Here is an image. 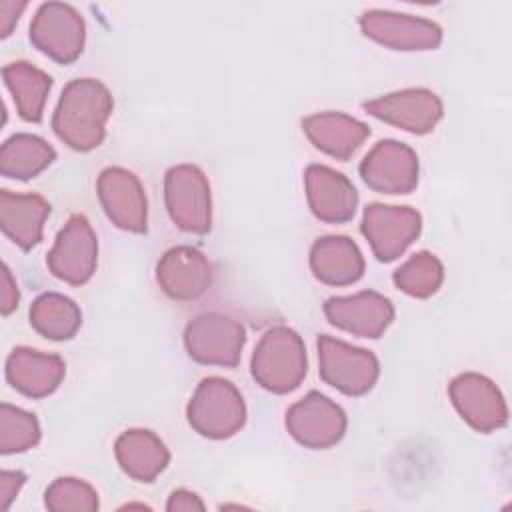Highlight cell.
Instances as JSON below:
<instances>
[{"instance_id": "1", "label": "cell", "mask_w": 512, "mask_h": 512, "mask_svg": "<svg viewBox=\"0 0 512 512\" xmlns=\"http://www.w3.org/2000/svg\"><path fill=\"white\" fill-rule=\"evenodd\" d=\"M112 94L96 78H76L60 94L52 116L56 136L78 152L94 150L106 136V122L112 114Z\"/></svg>"}, {"instance_id": "2", "label": "cell", "mask_w": 512, "mask_h": 512, "mask_svg": "<svg viewBox=\"0 0 512 512\" xmlns=\"http://www.w3.org/2000/svg\"><path fill=\"white\" fill-rule=\"evenodd\" d=\"M252 376L268 392L288 394L306 376L308 360L302 338L286 326L264 332L252 354Z\"/></svg>"}, {"instance_id": "3", "label": "cell", "mask_w": 512, "mask_h": 512, "mask_svg": "<svg viewBox=\"0 0 512 512\" xmlns=\"http://www.w3.org/2000/svg\"><path fill=\"white\" fill-rule=\"evenodd\" d=\"M186 418L204 438H230L246 422L244 398L232 382L218 376L204 378L186 406Z\"/></svg>"}, {"instance_id": "4", "label": "cell", "mask_w": 512, "mask_h": 512, "mask_svg": "<svg viewBox=\"0 0 512 512\" xmlns=\"http://www.w3.org/2000/svg\"><path fill=\"white\" fill-rule=\"evenodd\" d=\"M164 198L172 222L190 234H206L212 226L210 184L194 164H178L166 172Z\"/></svg>"}, {"instance_id": "5", "label": "cell", "mask_w": 512, "mask_h": 512, "mask_svg": "<svg viewBox=\"0 0 512 512\" xmlns=\"http://www.w3.org/2000/svg\"><path fill=\"white\" fill-rule=\"evenodd\" d=\"M320 378L346 396H362L378 380L380 366L370 350L352 346L332 336L318 338Z\"/></svg>"}, {"instance_id": "6", "label": "cell", "mask_w": 512, "mask_h": 512, "mask_svg": "<svg viewBox=\"0 0 512 512\" xmlns=\"http://www.w3.org/2000/svg\"><path fill=\"white\" fill-rule=\"evenodd\" d=\"M244 342V326L218 312L196 316L184 330L186 352L198 364L232 368L240 362Z\"/></svg>"}, {"instance_id": "7", "label": "cell", "mask_w": 512, "mask_h": 512, "mask_svg": "<svg viewBox=\"0 0 512 512\" xmlns=\"http://www.w3.org/2000/svg\"><path fill=\"white\" fill-rule=\"evenodd\" d=\"M86 26L78 10L64 2H46L30 24V42L58 64L74 62L84 48Z\"/></svg>"}, {"instance_id": "8", "label": "cell", "mask_w": 512, "mask_h": 512, "mask_svg": "<svg viewBox=\"0 0 512 512\" xmlns=\"http://www.w3.org/2000/svg\"><path fill=\"white\" fill-rule=\"evenodd\" d=\"M48 270L72 286L86 284L96 272L98 238L82 214H72L58 232L54 246L46 256Z\"/></svg>"}, {"instance_id": "9", "label": "cell", "mask_w": 512, "mask_h": 512, "mask_svg": "<svg viewBox=\"0 0 512 512\" xmlns=\"http://www.w3.org/2000/svg\"><path fill=\"white\" fill-rule=\"evenodd\" d=\"M360 230L380 262L396 260L420 236L422 216L410 206L370 204Z\"/></svg>"}, {"instance_id": "10", "label": "cell", "mask_w": 512, "mask_h": 512, "mask_svg": "<svg viewBox=\"0 0 512 512\" xmlns=\"http://www.w3.org/2000/svg\"><path fill=\"white\" fill-rule=\"evenodd\" d=\"M290 436L314 450H324L340 442L346 432V414L328 396L312 390L286 412Z\"/></svg>"}, {"instance_id": "11", "label": "cell", "mask_w": 512, "mask_h": 512, "mask_svg": "<svg viewBox=\"0 0 512 512\" xmlns=\"http://www.w3.org/2000/svg\"><path fill=\"white\" fill-rule=\"evenodd\" d=\"M418 156L396 140H380L360 162V176L380 194H408L418 186Z\"/></svg>"}, {"instance_id": "12", "label": "cell", "mask_w": 512, "mask_h": 512, "mask_svg": "<svg viewBox=\"0 0 512 512\" xmlns=\"http://www.w3.org/2000/svg\"><path fill=\"white\" fill-rule=\"evenodd\" d=\"M362 32L392 50H434L442 42V28L426 18L390 10H368L360 16Z\"/></svg>"}, {"instance_id": "13", "label": "cell", "mask_w": 512, "mask_h": 512, "mask_svg": "<svg viewBox=\"0 0 512 512\" xmlns=\"http://www.w3.org/2000/svg\"><path fill=\"white\" fill-rule=\"evenodd\" d=\"M98 198L112 224L120 230L142 234L148 224V202L134 172L110 166L98 176Z\"/></svg>"}, {"instance_id": "14", "label": "cell", "mask_w": 512, "mask_h": 512, "mask_svg": "<svg viewBox=\"0 0 512 512\" xmlns=\"http://www.w3.org/2000/svg\"><path fill=\"white\" fill-rule=\"evenodd\" d=\"M364 110L410 134H428L440 122L444 108L440 98L426 88H406L364 102Z\"/></svg>"}, {"instance_id": "15", "label": "cell", "mask_w": 512, "mask_h": 512, "mask_svg": "<svg viewBox=\"0 0 512 512\" xmlns=\"http://www.w3.org/2000/svg\"><path fill=\"white\" fill-rule=\"evenodd\" d=\"M450 400L458 414L478 432H494L508 422V406L492 380L464 372L450 382Z\"/></svg>"}, {"instance_id": "16", "label": "cell", "mask_w": 512, "mask_h": 512, "mask_svg": "<svg viewBox=\"0 0 512 512\" xmlns=\"http://www.w3.org/2000/svg\"><path fill=\"white\" fill-rule=\"evenodd\" d=\"M324 314L332 326L344 332L360 338H380L394 320V306L386 296L364 290L352 296L328 298Z\"/></svg>"}, {"instance_id": "17", "label": "cell", "mask_w": 512, "mask_h": 512, "mask_svg": "<svg viewBox=\"0 0 512 512\" xmlns=\"http://www.w3.org/2000/svg\"><path fill=\"white\" fill-rule=\"evenodd\" d=\"M156 280L166 296L180 302L196 300L212 284V264L192 246H174L160 258Z\"/></svg>"}, {"instance_id": "18", "label": "cell", "mask_w": 512, "mask_h": 512, "mask_svg": "<svg viewBox=\"0 0 512 512\" xmlns=\"http://www.w3.org/2000/svg\"><path fill=\"white\" fill-rule=\"evenodd\" d=\"M306 198L312 214L328 224L348 222L358 206V192L352 182L322 164H312L304 174Z\"/></svg>"}, {"instance_id": "19", "label": "cell", "mask_w": 512, "mask_h": 512, "mask_svg": "<svg viewBox=\"0 0 512 512\" xmlns=\"http://www.w3.org/2000/svg\"><path fill=\"white\" fill-rule=\"evenodd\" d=\"M66 364L58 354L18 346L6 360L8 384L28 398L50 396L64 380Z\"/></svg>"}, {"instance_id": "20", "label": "cell", "mask_w": 512, "mask_h": 512, "mask_svg": "<svg viewBox=\"0 0 512 512\" xmlns=\"http://www.w3.org/2000/svg\"><path fill=\"white\" fill-rule=\"evenodd\" d=\"M308 140L336 160H348L370 136V128L342 112H320L302 120Z\"/></svg>"}, {"instance_id": "21", "label": "cell", "mask_w": 512, "mask_h": 512, "mask_svg": "<svg viewBox=\"0 0 512 512\" xmlns=\"http://www.w3.org/2000/svg\"><path fill=\"white\" fill-rule=\"evenodd\" d=\"M50 216V204L38 194L0 192L2 232L22 250L34 248L42 240L44 222Z\"/></svg>"}, {"instance_id": "22", "label": "cell", "mask_w": 512, "mask_h": 512, "mask_svg": "<svg viewBox=\"0 0 512 512\" xmlns=\"http://www.w3.org/2000/svg\"><path fill=\"white\" fill-rule=\"evenodd\" d=\"M312 274L328 286H348L362 278L364 258L346 236H322L310 250Z\"/></svg>"}, {"instance_id": "23", "label": "cell", "mask_w": 512, "mask_h": 512, "mask_svg": "<svg viewBox=\"0 0 512 512\" xmlns=\"http://www.w3.org/2000/svg\"><path fill=\"white\" fill-rule=\"evenodd\" d=\"M114 454L120 468L136 482H152L170 462L166 444L144 428H132L116 438Z\"/></svg>"}, {"instance_id": "24", "label": "cell", "mask_w": 512, "mask_h": 512, "mask_svg": "<svg viewBox=\"0 0 512 512\" xmlns=\"http://www.w3.org/2000/svg\"><path fill=\"white\" fill-rule=\"evenodd\" d=\"M4 84L10 90L16 110L26 122H40L52 88V78L28 62H10L2 68Z\"/></svg>"}, {"instance_id": "25", "label": "cell", "mask_w": 512, "mask_h": 512, "mask_svg": "<svg viewBox=\"0 0 512 512\" xmlns=\"http://www.w3.org/2000/svg\"><path fill=\"white\" fill-rule=\"evenodd\" d=\"M56 158V150L34 134H14L0 150V174L14 180H30L44 172Z\"/></svg>"}, {"instance_id": "26", "label": "cell", "mask_w": 512, "mask_h": 512, "mask_svg": "<svg viewBox=\"0 0 512 512\" xmlns=\"http://www.w3.org/2000/svg\"><path fill=\"white\" fill-rule=\"evenodd\" d=\"M30 324L48 340H68L78 332L82 312L72 298L58 292H46L32 302Z\"/></svg>"}, {"instance_id": "27", "label": "cell", "mask_w": 512, "mask_h": 512, "mask_svg": "<svg viewBox=\"0 0 512 512\" xmlns=\"http://www.w3.org/2000/svg\"><path fill=\"white\" fill-rule=\"evenodd\" d=\"M444 280L442 262L430 252H418L410 256L396 272L394 284L398 290L412 298H428L432 296Z\"/></svg>"}, {"instance_id": "28", "label": "cell", "mask_w": 512, "mask_h": 512, "mask_svg": "<svg viewBox=\"0 0 512 512\" xmlns=\"http://www.w3.org/2000/svg\"><path fill=\"white\" fill-rule=\"evenodd\" d=\"M40 442V424L32 412L18 406H0V452L18 454Z\"/></svg>"}, {"instance_id": "29", "label": "cell", "mask_w": 512, "mask_h": 512, "mask_svg": "<svg viewBox=\"0 0 512 512\" xmlns=\"http://www.w3.org/2000/svg\"><path fill=\"white\" fill-rule=\"evenodd\" d=\"M44 496V504L52 512H94L100 506L98 492L78 478H56Z\"/></svg>"}, {"instance_id": "30", "label": "cell", "mask_w": 512, "mask_h": 512, "mask_svg": "<svg viewBox=\"0 0 512 512\" xmlns=\"http://www.w3.org/2000/svg\"><path fill=\"white\" fill-rule=\"evenodd\" d=\"M26 476L18 470H2L0 472V510H8L12 500L18 496L24 486Z\"/></svg>"}, {"instance_id": "31", "label": "cell", "mask_w": 512, "mask_h": 512, "mask_svg": "<svg viewBox=\"0 0 512 512\" xmlns=\"http://www.w3.org/2000/svg\"><path fill=\"white\" fill-rule=\"evenodd\" d=\"M0 312L4 316L12 314L16 308H18V300H20V294H18V286H16V280L10 272V268L6 264H2V278H0Z\"/></svg>"}, {"instance_id": "32", "label": "cell", "mask_w": 512, "mask_h": 512, "mask_svg": "<svg viewBox=\"0 0 512 512\" xmlns=\"http://www.w3.org/2000/svg\"><path fill=\"white\" fill-rule=\"evenodd\" d=\"M166 510L168 512H190V510H204V502L200 500V496H196L194 492L190 490H174L170 496H168V502H166Z\"/></svg>"}, {"instance_id": "33", "label": "cell", "mask_w": 512, "mask_h": 512, "mask_svg": "<svg viewBox=\"0 0 512 512\" xmlns=\"http://www.w3.org/2000/svg\"><path fill=\"white\" fill-rule=\"evenodd\" d=\"M24 8H26V2H8V0L0 2V36L2 38L12 34V28L16 26Z\"/></svg>"}]
</instances>
